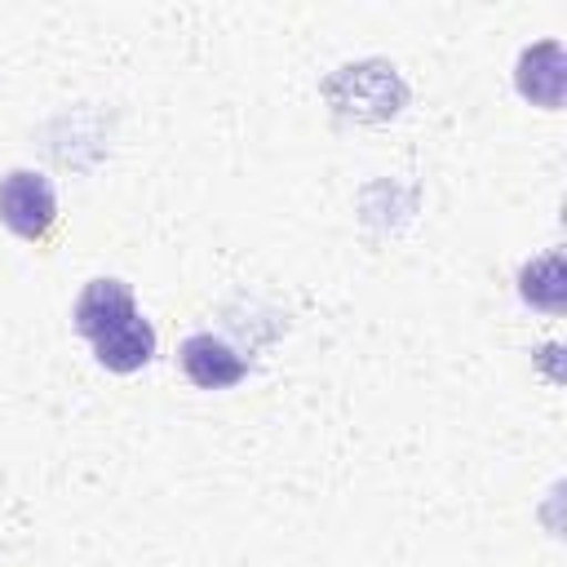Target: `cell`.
<instances>
[{"label":"cell","mask_w":567,"mask_h":567,"mask_svg":"<svg viewBox=\"0 0 567 567\" xmlns=\"http://www.w3.org/2000/svg\"><path fill=\"white\" fill-rule=\"evenodd\" d=\"M0 221L18 239H44L58 221V195L53 182L40 168H9L0 177Z\"/></svg>","instance_id":"1"},{"label":"cell","mask_w":567,"mask_h":567,"mask_svg":"<svg viewBox=\"0 0 567 567\" xmlns=\"http://www.w3.org/2000/svg\"><path fill=\"white\" fill-rule=\"evenodd\" d=\"M177 359H182L186 381L199 385V390H226V385H239V381L248 377L244 354H235V350H230L221 337H213V332L186 337L182 350H177Z\"/></svg>","instance_id":"2"},{"label":"cell","mask_w":567,"mask_h":567,"mask_svg":"<svg viewBox=\"0 0 567 567\" xmlns=\"http://www.w3.org/2000/svg\"><path fill=\"white\" fill-rule=\"evenodd\" d=\"M128 315H137L133 288H128L124 279H115V275H102V279H89V284L80 288L75 310H71V323H75L80 337L93 341V337H102L106 328H115V323L128 319Z\"/></svg>","instance_id":"3"},{"label":"cell","mask_w":567,"mask_h":567,"mask_svg":"<svg viewBox=\"0 0 567 567\" xmlns=\"http://www.w3.org/2000/svg\"><path fill=\"white\" fill-rule=\"evenodd\" d=\"M563 71H567L563 66V44L558 40H540V44L523 49L518 71H514V84L536 106H563V84H567Z\"/></svg>","instance_id":"4"},{"label":"cell","mask_w":567,"mask_h":567,"mask_svg":"<svg viewBox=\"0 0 567 567\" xmlns=\"http://www.w3.org/2000/svg\"><path fill=\"white\" fill-rule=\"evenodd\" d=\"M89 346H93V354H97L102 368H111V372H137L155 354V328L142 315H128L115 328H106L102 337H93Z\"/></svg>","instance_id":"5"},{"label":"cell","mask_w":567,"mask_h":567,"mask_svg":"<svg viewBox=\"0 0 567 567\" xmlns=\"http://www.w3.org/2000/svg\"><path fill=\"white\" fill-rule=\"evenodd\" d=\"M518 292L540 310H563V257L549 252L540 261H527L518 275Z\"/></svg>","instance_id":"6"}]
</instances>
